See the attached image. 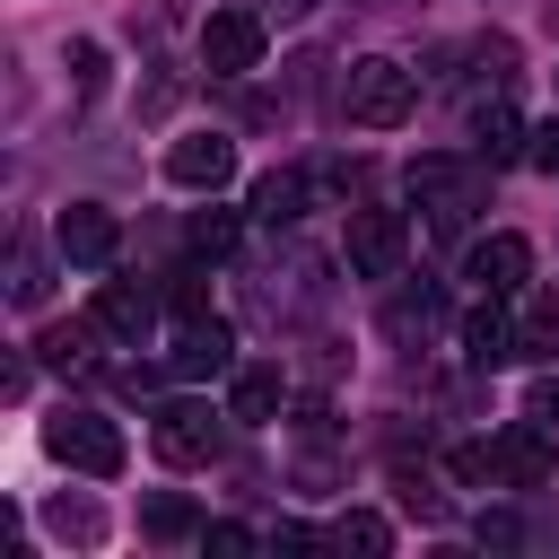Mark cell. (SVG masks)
I'll use <instances>...</instances> for the list:
<instances>
[{"instance_id":"5bb4252c","label":"cell","mask_w":559,"mask_h":559,"mask_svg":"<svg viewBox=\"0 0 559 559\" xmlns=\"http://www.w3.org/2000/svg\"><path fill=\"white\" fill-rule=\"evenodd\" d=\"M280 402H288V376H280V367H236V376H227V419L271 428V419H280Z\"/></svg>"},{"instance_id":"8fae6325","label":"cell","mask_w":559,"mask_h":559,"mask_svg":"<svg viewBox=\"0 0 559 559\" xmlns=\"http://www.w3.org/2000/svg\"><path fill=\"white\" fill-rule=\"evenodd\" d=\"M166 175H175L183 192H218V183L236 175V140H227V131H192V140L166 148Z\"/></svg>"},{"instance_id":"7a4b0ae2","label":"cell","mask_w":559,"mask_h":559,"mask_svg":"<svg viewBox=\"0 0 559 559\" xmlns=\"http://www.w3.org/2000/svg\"><path fill=\"white\" fill-rule=\"evenodd\" d=\"M411 105H419V79H411L402 61H384V52H358V61L341 70V114H349V122H367V131H393V122H411Z\"/></svg>"},{"instance_id":"9a60e30c","label":"cell","mask_w":559,"mask_h":559,"mask_svg":"<svg viewBox=\"0 0 559 559\" xmlns=\"http://www.w3.org/2000/svg\"><path fill=\"white\" fill-rule=\"evenodd\" d=\"M306 201H314V175H306V166H271V175L253 183V218H262V227H297Z\"/></svg>"},{"instance_id":"3957f363","label":"cell","mask_w":559,"mask_h":559,"mask_svg":"<svg viewBox=\"0 0 559 559\" xmlns=\"http://www.w3.org/2000/svg\"><path fill=\"white\" fill-rule=\"evenodd\" d=\"M480 192H489V157L472 166V157H411V201L428 210V227H463L472 210H480Z\"/></svg>"},{"instance_id":"cb8c5ba5","label":"cell","mask_w":559,"mask_h":559,"mask_svg":"<svg viewBox=\"0 0 559 559\" xmlns=\"http://www.w3.org/2000/svg\"><path fill=\"white\" fill-rule=\"evenodd\" d=\"M105 87V52L96 44H70V96H96Z\"/></svg>"},{"instance_id":"30bf717a","label":"cell","mask_w":559,"mask_h":559,"mask_svg":"<svg viewBox=\"0 0 559 559\" xmlns=\"http://www.w3.org/2000/svg\"><path fill=\"white\" fill-rule=\"evenodd\" d=\"M463 280H472L480 297H515V288L533 280V245L498 227V236H480V245H472V262H463Z\"/></svg>"},{"instance_id":"f1b7e54d","label":"cell","mask_w":559,"mask_h":559,"mask_svg":"<svg viewBox=\"0 0 559 559\" xmlns=\"http://www.w3.org/2000/svg\"><path fill=\"white\" fill-rule=\"evenodd\" d=\"M480 542H498V550H507V542H524V524H515V515H480Z\"/></svg>"},{"instance_id":"6da1fadb","label":"cell","mask_w":559,"mask_h":559,"mask_svg":"<svg viewBox=\"0 0 559 559\" xmlns=\"http://www.w3.org/2000/svg\"><path fill=\"white\" fill-rule=\"evenodd\" d=\"M454 480H463V489H542V480H550V437H542V419H533V428H507V437H480V445H454Z\"/></svg>"},{"instance_id":"4fadbf2b","label":"cell","mask_w":559,"mask_h":559,"mask_svg":"<svg viewBox=\"0 0 559 559\" xmlns=\"http://www.w3.org/2000/svg\"><path fill=\"white\" fill-rule=\"evenodd\" d=\"M463 358H472V367H507V358H524V332L507 323L498 297H480V306L463 314Z\"/></svg>"},{"instance_id":"277c9868","label":"cell","mask_w":559,"mask_h":559,"mask_svg":"<svg viewBox=\"0 0 559 559\" xmlns=\"http://www.w3.org/2000/svg\"><path fill=\"white\" fill-rule=\"evenodd\" d=\"M44 445H52V463H70L87 480H114L122 472V428L105 411H52L44 419Z\"/></svg>"},{"instance_id":"8992f818","label":"cell","mask_w":559,"mask_h":559,"mask_svg":"<svg viewBox=\"0 0 559 559\" xmlns=\"http://www.w3.org/2000/svg\"><path fill=\"white\" fill-rule=\"evenodd\" d=\"M402 253H411V218L384 210V201H358V210H349V271H358V280H393Z\"/></svg>"},{"instance_id":"4316f807","label":"cell","mask_w":559,"mask_h":559,"mask_svg":"<svg viewBox=\"0 0 559 559\" xmlns=\"http://www.w3.org/2000/svg\"><path fill=\"white\" fill-rule=\"evenodd\" d=\"M166 306L175 314H201V271H166Z\"/></svg>"},{"instance_id":"d4e9b609","label":"cell","mask_w":559,"mask_h":559,"mask_svg":"<svg viewBox=\"0 0 559 559\" xmlns=\"http://www.w3.org/2000/svg\"><path fill=\"white\" fill-rule=\"evenodd\" d=\"M524 166H542V175H559V114L524 131Z\"/></svg>"},{"instance_id":"e0dca14e","label":"cell","mask_w":559,"mask_h":559,"mask_svg":"<svg viewBox=\"0 0 559 559\" xmlns=\"http://www.w3.org/2000/svg\"><path fill=\"white\" fill-rule=\"evenodd\" d=\"M472 148H480L489 166H507V157H524V122H515V105H507V96H489V105H472Z\"/></svg>"},{"instance_id":"ac0fdd59","label":"cell","mask_w":559,"mask_h":559,"mask_svg":"<svg viewBox=\"0 0 559 559\" xmlns=\"http://www.w3.org/2000/svg\"><path fill=\"white\" fill-rule=\"evenodd\" d=\"M96 341H105L96 314H87V323H44V332H35V358L61 367V376H79V367H96Z\"/></svg>"},{"instance_id":"2e32d148","label":"cell","mask_w":559,"mask_h":559,"mask_svg":"<svg viewBox=\"0 0 559 559\" xmlns=\"http://www.w3.org/2000/svg\"><path fill=\"white\" fill-rule=\"evenodd\" d=\"M437 323H445V297H437V288H393V297H384V332H393L402 349H419Z\"/></svg>"},{"instance_id":"ba28073f","label":"cell","mask_w":559,"mask_h":559,"mask_svg":"<svg viewBox=\"0 0 559 559\" xmlns=\"http://www.w3.org/2000/svg\"><path fill=\"white\" fill-rule=\"evenodd\" d=\"M166 376H183V384L236 376V332H227L218 314H183V332H175V349H166Z\"/></svg>"},{"instance_id":"484cf974","label":"cell","mask_w":559,"mask_h":559,"mask_svg":"<svg viewBox=\"0 0 559 559\" xmlns=\"http://www.w3.org/2000/svg\"><path fill=\"white\" fill-rule=\"evenodd\" d=\"M52 524H61V533H70V542H96V533H105V515H96V507H87V498H79V507H70V498H61V507H52Z\"/></svg>"},{"instance_id":"f546056e","label":"cell","mask_w":559,"mask_h":559,"mask_svg":"<svg viewBox=\"0 0 559 559\" xmlns=\"http://www.w3.org/2000/svg\"><path fill=\"white\" fill-rule=\"evenodd\" d=\"M262 9H280V17H306V9H314V0H262Z\"/></svg>"},{"instance_id":"603a6c76","label":"cell","mask_w":559,"mask_h":559,"mask_svg":"<svg viewBox=\"0 0 559 559\" xmlns=\"http://www.w3.org/2000/svg\"><path fill=\"white\" fill-rule=\"evenodd\" d=\"M44 288H52V280H44V253L17 245V253H9V297H17V306H44Z\"/></svg>"},{"instance_id":"ffe728a7","label":"cell","mask_w":559,"mask_h":559,"mask_svg":"<svg viewBox=\"0 0 559 559\" xmlns=\"http://www.w3.org/2000/svg\"><path fill=\"white\" fill-rule=\"evenodd\" d=\"M524 358H550L559 349V288H542V297H524Z\"/></svg>"},{"instance_id":"d6986e66","label":"cell","mask_w":559,"mask_h":559,"mask_svg":"<svg viewBox=\"0 0 559 559\" xmlns=\"http://www.w3.org/2000/svg\"><path fill=\"white\" fill-rule=\"evenodd\" d=\"M332 550H367V559H384V550H393V524H384L376 507H349V515L332 524Z\"/></svg>"},{"instance_id":"44dd1931","label":"cell","mask_w":559,"mask_h":559,"mask_svg":"<svg viewBox=\"0 0 559 559\" xmlns=\"http://www.w3.org/2000/svg\"><path fill=\"white\" fill-rule=\"evenodd\" d=\"M183 236H192V253H201V262H227V253H236V210H192V227H183Z\"/></svg>"},{"instance_id":"7c38bea8","label":"cell","mask_w":559,"mask_h":559,"mask_svg":"<svg viewBox=\"0 0 559 559\" xmlns=\"http://www.w3.org/2000/svg\"><path fill=\"white\" fill-rule=\"evenodd\" d=\"M87 314H96V332H105V341L140 349V341H148V323H157V297H148V288H131V280H96V306H87Z\"/></svg>"},{"instance_id":"52a82bcc","label":"cell","mask_w":559,"mask_h":559,"mask_svg":"<svg viewBox=\"0 0 559 559\" xmlns=\"http://www.w3.org/2000/svg\"><path fill=\"white\" fill-rule=\"evenodd\" d=\"M218 411L210 402H166L157 419H148V445H157V463H175V472H192V463H210L218 454Z\"/></svg>"},{"instance_id":"9c48e42d","label":"cell","mask_w":559,"mask_h":559,"mask_svg":"<svg viewBox=\"0 0 559 559\" xmlns=\"http://www.w3.org/2000/svg\"><path fill=\"white\" fill-rule=\"evenodd\" d=\"M52 253H61V262H79V271H105V262L122 253V227H114V210H96V201H70V210H61V227H52Z\"/></svg>"},{"instance_id":"7402d4cb","label":"cell","mask_w":559,"mask_h":559,"mask_svg":"<svg viewBox=\"0 0 559 559\" xmlns=\"http://www.w3.org/2000/svg\"><path fill=\"white\" fill-rule=\"evenodd\" d=\"M140 533H148V542H183V533H201V524H192V507H183L175 489H157V498L140 507Z\"/></svg>"},{"instance_id":"5b68a950","label":"cell","mask_w":559,"mask_h":559,"mask_svg":"<svg viewBox=\"0 0 559 559\" xmlns=\"http://www.w3.org/2000/svg\"><path fill=\"white\" fill-rule=\"evenodd\" d=\"M262 44H271L262 9H210L201 17V70L210 79H253L262 70Z\"/></svg>"},{"instance_id":"83f0119b","label":"cell","mask_w":559,"mask_h":559,"mask_svg":"<svg viewBox=\"0 0 559 559\" xmlns=\"http://www.w3.org/2000/svg\"><path fill=\"white\" fill-rule=\"evenodd\" d=\"M201 550H218V559H236V550H253V533H245V524H201Z\"/></svg>"}]
</instances>
